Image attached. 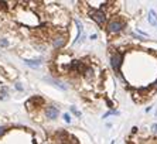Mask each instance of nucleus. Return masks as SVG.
I'll list each match as a JSON object with an SVG mask.
<instances>
[{
    "label": "nucleus",
    "mask_w": 157,
    "mask_h": 144,
    "mask_svg": "<svg viewBox=\"0 0 157 144\" xmlns=\"http://www.w3.org/2000/svg\"><path fill=\"white\" fill-rule=\"evenodd\" d=\"M17 20H19L21 24L24 26H30V27H34L38 24V17L27 7H23L17 10Z\"/></svg>",
    "instance_id": "1"
},
{
    "label": "nucleus",
    "mask_w": 157,
    "mask_h": 144,
    "mask_svg": "<svg viewBox=\"0 0 157 144\" xmlns=\"http://www.w3.org/2000/svg\"><path fill=\"white\" fill-rule=\"evenodd\" d=\"M123 26H124L123 21H120V20H118V19H113V20H111L109 24H108V31L112 34H116L123 28Z\"/></svg>",
    "instance_id": "2"
},
{
    "label": "nucleus",
    "mask_w": 157,
    "mask_h": 144,
    "mask_svg": "<svg viewBox=\"0 0 157 144\" xmlns=\"http://www.w3.org/2000/svg\"><path fill=\"white\" fill-rule=\"evenodd\" d=\"M72 71H75L77 73H85L86 71V65L82 61H71V65H69Z\"/></svg>",
    "instance_id": "3"
},
{
    "label": "nucleus",
    "mask_w": 157,
    "mask_h": 144,
    "mask_svg": "<svg viewBox=\"0 0 157 144\" xmlns=\"http://www.w3.org/2000/svg\"><path fill=\"white\" fill-rule=\"evenodd\" d=\"M120 64H122V55L120 54H113L111 58V65L115 72H119L120 69Z\"/></svg>",
    "instance_id": "4"
},
{
    "label": "nucleus",
    "mask_w": 157,
    "mask_h": 144,
    "mask_svg": "<svg viewBox=\"0 0 157 144\" xmlns=\"http://www.w3.org/2000/svg\"><path fill=\"white\" fill-rule=\"evenodd\" d=\"M91 17L95 20L98 24H103L105 20H106V16H105V13L102 12V10H95V12H92Z\"/></svg>",
    "instance_id": "5"
},
{
    "label": "nucleus",
    "mask_w": 157,
    "mask_h": 144,
    "mask_svg": "<svg viewBox=\"0 0 157 144\" xmlns=\"http://www.w3.org/2000/svg\"><path fill=\"white\" fill-rule=\"evenodd\" d=\"M65 42H67L65 35H57V37L52 38V47L54 48H61V47L65 45Z\"/></svg>",
    "instance_id": "6"
},
{
    "label": "nucleus",
    "mask_w": 157,
    "mask_h": 144,
    "mask_svg": "<svg viewBox=\"0 0 157 144\" xmlns=\"http://www.w3.org/2000/svg\"><path fill=\"white\" fill-rule=\"evenodd\" d=\"M46 116H47V119H57V116H58V109L54 107V106H48L46 109Z\"/></svg>",
    "instance_id": "7"
},
{
    "label": "nucleus",
    "mask_w": 157,
    "mask_h": 144,
    "mask_svg": "<svg viewBox=\"0 0 157 144\" xmlns=\"http://www.w3.org/2000/svg\"><path fill=\"white\" fill-rule=\"evenodd\" d=\"M43 103V98H40V96H34V98H31L28 102L26 103V106L28 107V109H33L34 105H41Z\"/></svg>",
    "instance_id": "8"
},
{
    "label": "nucleus",
    "mask_w": 157,
    "mask_h": 144,
    "mask_svg": "<svg viewBox=\"0 0 157 144\" xmlns=\"http://www.w3.org/2000/svg\"><path fill=\"white\" fill-rule=\"evenodd\" d=\"M26 65L28 66H33V68H37V66L41 65V61L40 59H24Z\"/></svg>",
    "instance_id": "9"
},
{
    "label": "nucleus",
    "mask_w": 157,
    "mask_h": 144,
    "mask_svg": "<svg viewBox=\"0 0 157 144\" xmlns=\"http://www.w3.org/2000/svg\"><path fill=\"white\" fill-rule=\"evenodd\" d=\"M149 23H150V24H157V14L154 10H150V12H149Z\"/></svg>",
    "instance_id": "10"
},
{
    "label": "nucleus",
    "mask_w": 157,
    "mask_h": 144,
    "mask_svg": "<svg viewBox=\"0 0 157 144\" xmlns=\"http://www.w3.org/2000/svg\"><path fill=\"white\" fill-rule=\"evenodd\" d=\"M46 81H48V82H51V84H54V85L57 86V88H59V89H62V91H65L67 89V86L65 85H62L59 81H57V79H46Z\"/></svg>",
    "instance_id": "11"
},
{
    "label": "nucleus",
    "mask_w": 157,
    "mask_h": 144,
    "mask_svg": "<svg viewBox=\"0 0 157 144\" xmlns=\"http://www.w3.org/2000/svg\"><path fill=\"white\" fill-rule=\"evenodd\" d=\"M0 45H1V47H7V45H9V41L4 40V38H0Z\"/></svg>",
    "instance_id": "12"
},
{
    "label": "nucleus",
    "mask_w": 157,
    "mask_h": 144,
    "mask_svg": "<svg viewBox=\"0 0 157 144\" xmlns=\"http://www.w3.org/2000/svg\"><path fill=\"white\" fill-rule=\"evenodd\" d=\"M71 112L74 113V114H77V116H81V112H79V110H77L75 107H71Z\"/></svg>",
    "instance_id": "13"
},
{
    "label": "nucleus",
    "mask_w": 157,
    "mask_h": 144,
    "mask_svg": "<svg viewBox=\"0 0 157 144\" xmlns=\"http://www.w3.org/2000/svg\"><path fill=\"white\" fill-rule=\"evenodd\" d=\"M0 9H1V10L7 9V3H6V1H0Z\"/></svg>",
    "instance_id": "14"
},
{
    "label": "nucleus",
    "mask_w": 157,
    "mask_h": 144,
    "mask_svg": "<svg viewBox=\"0 0 157 144\" xmlns=\"http://www.w3.org/2000/svg\"><path fill=\"white\" fill-rule=\"evenodd\" d=\"M64 120H65L67 123H69V122H71V117H69V114H67V113H65V114H64Z\"/></svg>",
    "instance_id": "15"
},
{
    "label": "nucleus",
    "mask_w": 157,
    "mask_h": 144,
    "mask_svg": "<svg viewBox=\"0 0 157 144\" xmlns=\"http://www.w3.org/2000/svg\"><path fill=\"white\" fill-rule=\"evenodd\" d=\"M4 133H6V127L0 126V136H1V134H4Z\"/></svg>",
    "instance_id": "16"
},
{
    "label": "nucleus",
    "mask_w": 157,
    "mask_h": 144,
    "mask_svg": "<svg viewBox=\"0 0 157 144\" xmlns=\"http://www.w3.org/2000/svg\"><path fill=\"white\" fill-rule=\"evenodd\" d=\"M151 130L154 131V133H157V125H153V126H151Z\"/></svg>",
    "instance_id": "17"
},
{
    "label": "nucleus",
    "mask_w": 157,
    "mask_h": 144,
    "mask_svg": "<svg viewBox=\"0 0 157 144\" xmlns=\"http://www.w3.org/2000/svg\"><path fill=\"white\" fill-rule=\"evenodd\" d=\"M16 88H17V89H19V91H21V89H23V88H21V86H20V84H17V85H16Z\"/></svg>",
    "instance_id": "18"
}]
</instances>
